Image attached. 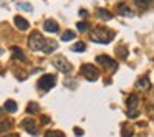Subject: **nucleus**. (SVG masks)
Returning <instances> with one entry per match:
<instances>
[{
  "instance_id": "nucleus-1",
  "label": "nucleus",
  "mask_w": 154,
  "mask_h": 137,
  "mask_svg": "<svg viewBox=\"0 0 154 137\" xmlns=\"http://www.w3.org/2000/svg\"><path fill=\"white\" fill-rule=\"evenodd\" d=\"M113 37H114L113 31L106 30L104 27H98V28H94V30H91V40L96 41V43L106 45V43H109V41L113 40Z\"/></svg>"
},
{
  "instance_id": "nucleus-2",
  "label": "nucleus",
  "mask_w": 154,
  "mask_h": 137,
  "mask_svg": "<svg viewBox=\"0 0 154 137\" xmlns=\"http://www.w3.org/2000/svg\"><path fill=\"white\" fill-rule=\"evenodd\" d=\"M45 40H47V38L42 37L40 31H33V33L30 35V38H28V46L33 51H40L45 45Z\"/></svg>"
},
{
  "instance_id": "nucleus-3",
  "label": "nucleus",
  "mask_w": 154,
  "mask_h": 137,
  "mask_svg": "<svg viewBox=\"0 0 154 137\" xmlns=\"http://www.w3.org/2000/svg\"><path fill=\"white\" fill-rule=\"evenodd\" d=\"M57 84V78L53 76V74H43V76L40 78V81H38V88H40L42 91H50L51 88Z\"/></svg>"
},
{
  "instance_id": "nucleus-4",
  "label": "nucleus",
  "mask_w": 154,
  "mask_h": 137,
  "mask_svg": "<svg viewBox=\"0 0 154 137\" xmlns=\"http://www.w3.org/2000/svg\"><path fill=\"white\" fill-rule=\"evenodd\" d=\"M81 74L90 81H96L98 78H100V71H98L96 68H93L91 64H83V66H81Z\"/></svg>"
},
{
  "instance_id": "nucleus-5",
  "label": "nucleus",
  "mask_w": 154,
  "mask_h": 137,
  "mask_svg": "<svg viewBox=\"0 0 154 137\" xmlns=\"http://www.w3.org/2000/svg\"><path fill=\"white\" fill-rule=\"evenodd\" d=\"M53 64L57 66L58 71H61V73H70V71H71V64L66 61V58H65V56H57L53 60Z\"/></svg>"
},
{
  "instance_id": "nucleus-6",
  "label": "nucleus",
  "mask_w": 154,
  "mask_h": 137,
  "mask_svg": "<svg viewBox=\"0 0 154 137\" xmlns=\"http://www.w3.org/2000/svg\"><path fill=\"white\" fill-rule=\"evenodd\" d=\"M22 127H23L27 132H30L32 136H37V127H35L33 119H23L22 121Z\"/></svg>"
},
{
  "instance_id": "nucleus-7",
  "label": "nucleus",
  "mask_w": 154,
  "mask_h": 137,
  "mask_svg": "<svg viewBox=\"0 0 154 137\" xmlns=\"http://www.w3.org/2000/svg\"><path fill=\"white\" fill-rule=\"evenodd\" d=\"M43 30L45 31H48V33H58V30H60V28H58V23L55 20H47L43 23Z\"/></svg>"
},
{
  "instance_id": "nucleus-8",
  "label": "nucleus",
  "mask_w": 154,
  "mask_h": 137,
  "mask_svg": "<svg viewBox=\"0 0 154 137\" xmlns=\"http://www.w3.org/2000/svg\"><path fill=\"white\" fill-rule=\"evenodd\" d=\"M58 48V45H57V41H53V40H45V45H43V48H42V51L43 53H47V55H51L55 50Z\"/></svg>"
},
{
  "instance_id": "nucleus-9",
  "label": "nucleus",
  "mask_w": 154,
  "mask_h": 137,
  "mask_svg": "<svg viewBox=\"0 0 154 137\" xmlns=\"http://www.w3.org/2000/svg\"><path fill=\"white\" fill-rule=\"evenodd\" d=\"M96 61H98V63H101V64H104V66L108 64V66H111L113 70H116V68H118V66H116V61L111 60L109 56H104V55H100V56L96 58Z\"/></svg>"
},
{
  "instance_id": "nucleus-10",
  "label": "nucleus",
  "mask_w": 154,
  "mask_h": 137,
  "mask_svg": "<svg viewBox=\"0 0 154 137\" xmlns=\"http://www.w3.org/2000/svg\"><path fill=\"white\" fill-rule=\"evenodd\" d=\"M14 22H15V27H17L18 30H22V31L28 28V22L25 20L23 17H20V15H17V17L14 18Z\"/></svg>"
},
{
  "instance_id": "nucleus-11",
  "label": "nucleus",
  "mask_w": 154,
  "mask_h": 137,
  "mask_svg": "<svg viewBox=\"0 0 154 137\" xmlns=\"http://www.w3.org/2000/svg\"><path fill=\"white\" fill-rule=\"evenodd\" d=\"M12 56L15 58V60H18V61H27V56L23 55V51L20 50L18 46H12Z\"/></svg>"
},
{
  "instance_id": "nucleus-12",
  "label": "nucleus",
  "mask_w": 154,
  "mask_h": 137,
  "mask_svg": "<svg viewBox=\"0 0 154 137\" xmlns=\"http://www.w3.org/2000/svg\"><path fill=\"white\" fill-rule=\"evenodd\" d=\"M137 103H139V97L136 96V94H131L129 97H128V101H126V106H128V109H136L137 107Z\"/></svg>"
},
{
  "instance_id": "nucleus-13",
  "label": "nucleus",
  "mask_w": 154,
  "mask_h": 137,
  "mask_svg": "<svg viewBox=\"0 0 154 137\" xmlns=\"http://www.w3.org/2000/svg\"><path fill=\"white\" fill-rule=\"evenodd\" d=\"M98 17H100L101 20H111V18H113V13H111L109 10H104V8H100V10H98Z\"/></svg>"
},
{
  "instance_id": "nucleus-14",
  "label": "nucleus",
  "mask_w": 154,
  "mask_h": 137,
  "mask_svg": "<svg viewBox=\"0 0 154 137\" xmlns=\"http://www.w3.org/2000/svg\"><path fill=\"white\" fill-rule=\"evenodd\" d=\"M5 111H8V112H15V111H17V103L12 101V99L5 101Z\"/></svg>"
},
{
  "instance_id": "nucleus-15",
  "label": "nucleus",
  "mask_w": 154,
  "mask_h": 137,
  "mask_svg": "<svg viewBox=\"0 0 154 137\" xmlns=\"http://www.w3.org/2000/svg\"><path fill=\"white\" fill-rule=\"evenodd\" d=\"M38 111H40V107H38L37 103H30V104L27 106V112H28V114H37Z\"/></svg>"
},
{
  "instance_id": "nucleus-16",
  "label": "nucleus",
  "mask_w": 154,
  "mask_h": 137,
  "mask_svg": "<svg viewBox=\"0 0 154 137\" xmlns=\"http://www.w3.org/2000/svg\"><path fill=\"white\" fill-rule=\"evenodd\" d=\"M10 127H12L10 121H4V122H0V132H8Z\"/></svg>"
},
{
  "instance_id": "nucleus-17",
  "label": "nucleus",
  "mask_w": 154,
  "mask_h": 137,
  "mask_svg": "<svg viewBox=\"0 0 154 137\" xmlns=\"http://www.w3.org/2000/svg\"><path fill=\"white\" fill-rule=\"evenodd\" d=\"M73 38H75V31H71V30H66L61 35V40L63 41H70V40H73Z\"/></svg>"
},
{
  "instance_id": "nucleus-18",
  "label": "nucleus",
  "mask_w": 154,
  "mask_h": 137,
  "mask_svg": "<svg viewBox=\"0 0 154 137\" xmlns=\"http://www.w3.org/2000/svg\"><path fill=\"white\" fill-rule=\"evenodd\" d=\"M151 2H152V0H134V4H136L139 8H146V7H149Z\"/></svg>"
},
{
  "instance_id": "nucleus-19",
  "label": "nucleus",
  "mask_w": 154,
  "mask_h": 137,
  "mask_svg": "<svg viewBox=\"0 0 154 137\" xmlns=\"http://www.w3.org/2000/svg\"><path fill=\"white\" fill-rule=\"evenodd\" d=\"M71 50L73 51H85L86 50V45H85L83 41H78V43H75L73 46H71Z\"/></svg>"
},
{
  "instance_id": "nucleus-20",
  "label": "nucleus",
  "mask_w": 154,
  "mask_h": 137,
  "mask_svg": "<svg viewBox=\"0 0 154 137\" xmlns=\"http://www.w3.org/2000/svg\"><path fill=\"white\" fill-rule=\"evenodd\" d=\"M118 10L121 12V15H126V17H129V15L133 13V12H131L129 8L126 7V5H123V4H121V5H118Z\"/></svg>"
},
{
  "instance_id": "nucleus-21",
  "label": "nucleus",
  "mask_w": 154,
  "mask_h": 137,
  "mask_svg": "<svg viewBox=\"0 0 154 137\" xmlns=\"http://www.w3.org/2000/svg\"><path fill=\"white\" fill-rule=\"evenodd\" d=\"M147 86H149V81H147V78H139V81H137V88H143V89H146Z\"/></svg>"
},
{
  "instance_id": "nucleus-22",
  "label": "nucleus",
  "mask_w": 154,
  "mask_h": 137,
  "mask_svg": "<svg viewBox=\"0 0 154 137\" xmlns=\"http://www.w3.org/2000/svg\"><path fill=\"white\" fill-rule=\"evenodd\" d=\"M45 137H65L61 132H58V130H50V132L45 134Z\"/></svg>"
},
{
  "instance_id": "nucleus-23",
  "label": "nucleus",
  "mask_w": 154,
  "mask_h": 137,
  "mask_svg": "<svg viewBox=\"0 0 154 137\" xmlns=\"http://www.w3.org/2000/svg\"><path fill=\"white\" fill-rule=\"evenodd\" d=\"M76 28H78L80 31H86V30H88V23H86V22H78Z\"/></svg>"
},
{
  "instance_id": "nucleus-24",
  "label": "nucleus",
  "mask_w": 154,
  "mask_h": 137,
  "mask_svg": "<svg viewBox=\"0 0 154 137\" xmlns=\"http://www.w3.org/2000/svg\"><path fill=\"white\" fill-rule=\"evenodd\" d=\"M18 7H20L22 10H28V12L32 10V5H30V4H20V5H18Z\"/></svg>"
},
{
  "instance_id": "nucleus-25",
  "label": "nucleus",
  "mask_w": 154,
  "mask_h": 137,
  "mask_svg": "<svg viewBox=\"0 0 154 137\" xmlns=\"http://www.w3.org/2000/svg\"><path fill=\"white\" fill-rule=\"evenodd\" d=\"M50 122V117L48 116H42V124H48Z\"/></svg>"
},
{
  "instance_id": "nucleus-26",
  "label": "nucleus",
  "mask_w": 154,
  "mask_h": 137,
  "mask_svg": "<svg viewBox=\"0 0 154 137\" xmlns=\"http://www.w3.org/2000/svg\"><path fill=\"white\" fill-rule=\"evenodd\" d=\"M75 134H76V136H83V130L78 129V127H76V129H75Z\"/></svg>"
},
{
  "instance_id": "nucleus-27",
  "label": "nucleus",
  "mask_w": 154,
  "mask_h": 137,
  "mask_svg": "<svg viewBox=\"0 0 154 137\" xmlns=\"http://www.w3.org/2000/svg\"><path fill=\"white\" fill-rule=\"evenodd\" d=\"M80 15L81 17H86V10H80Z\"/></svg>"
},
{
  "instance_id": "nucleus-28",
  "label": "nucleus",
  "mask_w": 154,
  "mask_h": 137,
  "mask_svg": "<svg viewBox=\"0 0 154 137\" xmlns=\"http://www.w3.org/2000/svg\"><path fill=\"white\" fill-rule=\"evenodd\" d=\"M2 53H4V50H2V48H0V56H2Z\"/></svg>"
},
{
  "instance_id": "nucleus-29",
  "label": "nucleus",
  "mask_w": 154,
  "mask_h": 137,
  "mask_svg": "<svg viewBox=\"0 0 154 137\" xmlns=\"http://www.w3.org/2000/svg\"><path fill=\"white\" fill-rule=\"evenodd\" d=\"M2 112H4V111H2V109H0V116H2Z\"/></svg>"
}]
</instances>
